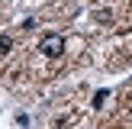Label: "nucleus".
<instances>
[{"instance_id": "f03ea898", "label": "nucleus", "mask_w": 132, "mask_h": 129, "mask_svg": "<svg viewBox=\"0 0 132 129\" xmlns=\"http://www.w3.org/2000/svg\"><path fill=\"white\" fill-rule=\"evenodd\" d=\"M10 49H13V39L3 32V36H0V58H3V55H10Z\"/></svg>"}, {"instance_id": "7ed1b4c3", "label": "nucleus", "mask_w": 132, "mask_h": 129, "mask_svg": "<svg viewBox=\"0 0 132 129\" xmlns=\"http://www.w3.org/2000/svg\"><path fill=\"white\" fill-rule=\"evenodd\" d=\"M103 100H106V90H100V94L94 97V107H103Z\"/></svg>"}, {"instance_id": "f257e3e1", "label": "nucleus", "mask_w": 132, "mask_h": 129, "mask_svg": "<svg viewBox=\"0 0 132 129\" xmlns=\"http://www.w3.org/2000/svg\"><path fill=\"white\" fill-rule=\"evenodd\" d=\"M39 52L48 55V58H58V55L64 52V39L55 36V32H48V36H42V42H39Z\"/></svg>"}]
</instances>
